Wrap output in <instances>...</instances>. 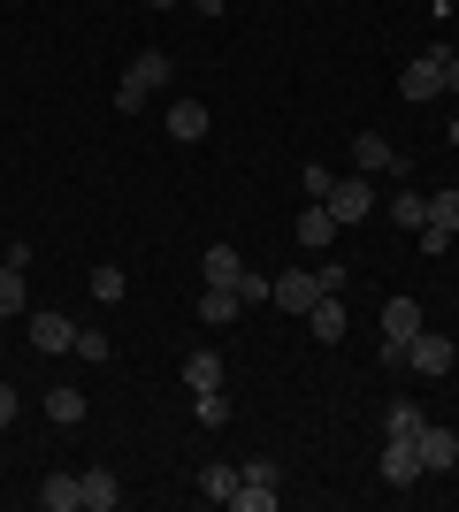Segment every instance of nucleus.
Wrapping results in <instances>:
<instances>
[{
  "mask_svg": "<svg viewBox=\"0 0 459 512\" xmlns=\"http://www.w3.org/2000/svg\"><path fill=\"white\" fill-rule=\"evenodd\" d=\"M444 92H459V54H452V62H444Z\"/></svg>",
  "mask_w": 459,
  "mask_h": 512,
  "instance_id": "obj_34",
  "label": "nucleus"
},
{
  "mask_svg": "<svg viewBox=\"0 0 459 512\" xmlns=\"http://www.w3.org/2000/svg\"><path fill=\"white\" fill-rule=\"evenodd\" d=\"M322 207L337 214V230H352V222H368V214H375V184H360V176H352V184H329Z\"/></svg>",
  "mask_w": 459,
  "mask_h": 512,
  "instance_id": "obj_5",
  "label": "nucleus"
},
{
  "mask_svg": "<svg viewBox=\"0 0 459 512\" xmlns=\"http://www.w3.org/2000/svg\"><path fill=\"white\" fill-rule=\"evenodd\" d=\"M16 413H23V398H16V383H0V428L16 421Z\"/></svg>",
  "mask_w": 459,
  "mask_h": 512,
  "instance_id": "obj_33",
  "label": "nucleus"
},
{
  "mask_svg": "<svg viewBox=\"0 0 459 512\" xmlns=\"http://www.w3.org/2000/svg\"><path fill=\"white\" fill-rule=\"evenodd\" d=\"M146 8H169V0H146Z\"/></svg>",
  "mask_w": 459,
  "mask_h": 512,
  "instance_id": "obj_37",
  "label": "nucleus"
},
{
  "mask_svg": "<svg viewBox=\"0 0 459 512\" xmlns=\"http://www.w3.org/2000/svg\"><path fill=\"white\" fill-rule=\"evenodd\" d=\"M192 421L199 428H222V421H230V390H192Z\"/></svg>",
  "mask_w": 459,
  "mask_h": 512,
  "instance_id": "obj_22",
  "label": "nucleus"
},
{
  "mask_svg": "<svg viewBox=\"0 0 459 512\" xmlns=\"http://www.w3.org/2000/svg\"><path fill=\"white\" fill-rule=\"evenodd\" d=\"M306 337L314 344H345V306H337V291H322V299L306 306Z\"/></svg>",
  "mask_w": 459,
  "mask_h": 512,
  "instance_id": "obj_12",
  "label": "nucleus"
},
{
  "mask_svg": "<svg viewBox=\"0 0 459 512\" xmlns=\"http://www.w3.org/2000/svg\"><path fill=\"white\" fill-rule=\"evenodd\" d=\"M429 222L459 237V192H452V184H444V192H429Z\"/></svg>",
  "mask_w": 459,
  "mask_h": 512,
  "instance_id": "obj_27",
  "label": "nucleus"
},
{
  "mask_svg": "<svg viewBox=\"0 0 459 512\" xmlns=\"http://www.w3.org/2000/svg\"><path fill=\"white\" fill-rule=\"evenodd\" d=\"M31 344H39V352H69V344H77V321L54 314V306H31Z\"/></svg>",
  "mask_w": 459,
  "mask_h": 512,
  "instance_id": "obj_9",
  "label": "nucleus"
},
{
  "mask_svg": "<svg viewBox=\"0 0 459 512\" xmlns=\"http://www.w3.org/2000/svg\"><path fill=\"white\" fill-rule=\"evenodd\" d=\"M414 451H421V474H444V467H459V436H452V428H437V421H421Z\"/></svg>",
  "mask_w": 459,
  "mask_h": 512,
  "instance_id": "obj_8",
  "label": "nucleus"
},
{
  "mask_svg": "<svg viewBox=\"0 0 459 512\" xmlns=\"http://www.w3.org/2000/svg\"><path fill=\"white\" fill-rule=\"evenodd\" d=\"M69 352H77V360H92V367H100V360H108V337H100V329H77V344H69Z\"/></svg>",
  "mask_w": 459,
  "mask_h": 512,
  "instance_id": "obj_29",
  "label": "nucleus"
},
{
  "mask_svg": "<svg viewBox=\"0 0 459 512\" xmlns=\"http://www.w3.org/2000/svg\"><path fill=\"white\" fill-rule=\"evenodd\" d=\"M314 283H322V291H337V299H345V260H322V268H314Z\"/></svg>",
  "mask_w": 459,
  "mask_h": 512,
  "instance_id": "obj_32",
  "label": "nucleus"
},
{
  "mask_svg": "<svg viewBox=\"0 0 459 512\" xmlns=\"http://www.w3.org/2000/svg\"><path fill=\"white\" fill-rule=\"evenodd\" d=\"M352 161H360L368 176H414V161H406L383 130H360V138H352Z\"/></svg>",
  "mask_w": 459,
  "mask_h": 512,
  "instance_id": "obj_4",
  "label": "nucleus"
},
{
  "mask_svg": "<svg viewBox=\"0 0 459 512\" xmlns=\"http://www.w3.org/2000/svg\"><path fill=\"white\" fill-rule=\"evenodd\" d=\"M268 299H276V276L245 268V276H238V306H268Z\"/></svg>",
  "mask_w": 459,
  "mask_h": 512,
  "instance_id": "obj_25",
  "label": "nucleus"
},
{
  "mask_svg": "<svg viewBox=\"0 0 459 512\" xmlns=\"http://www.w3.org/2000/svg\"><path fill=\"white\" fill-rule=\"evenodd\" d=\"M222 375H230V367H222V352H207V344L184 360V383H192V390H222Z\"/></svg>",
  "mask_w": 459,
  "mask_h": 512,
  "instance_id": "obj_19",
  "label": "nucleus"
},
{
  "mask_svg": "<svg viewBox=\"0 0 459 512\" xmlns=\"http://www.w3.org/2000/svg\"><path fill=\"white\" fill-rule=\"evenodd\" d=\"M444 138H452V146H459V123H452V130H444Z\"/></svg>",
  "mask_w": 459,
  "mask_h": 512,
  "instance_id": "obj_36",
  "label": "nucleus"
},
{
  "mask_svg": "<svg viewBox=\"0 0 459 512\" xmlns=\"http://www.w3.org/2000/svg\"><path fill=\"white\" fill-rule=\"evenodd\" d=\"M199 276H207V283H230V291H238V276H245V260L230 253V245H207V260H199Z\"/></svg>",
  "mask_w": 459,
  "mask_h": 512,
  "instance_id": "obj_20",
  "label": "nucleus"
},
{
  "mask_svg": "<svg viewBox=\"0 0 459 512\" xmlns=\"http://www.w3.org/2000/svg\"><path fill=\"white\" fill-rule=\"evenodd\" d=\"M276 482H284L276 459H245V467H238V497H230V505H238V512H276Z\"/></svg>",
  "mask_w": 459,
  "mask_h": 512,
  "instance_id": "obj_3",
  "label": "nucleus"
},
{
  "mask_svg": "<svg viewBox=\"0 0 459 512\" xmlns=\"http://www.w3.org/2000/svg\"><path fill=\"white\" fill-rule=\"evenodd\" d=\"M383 337H391V344H414L421 337V299H383Z\"/></svg>",
  "mask_w": 459,
  "mask_h": 512,
  "instance_id": "obj_13",
  "label": "nucleus"
},
{
  "mask_svg": "<svg viewBox=\"0 0 459 512\" xmlns=\"http://www.w3.org/2000/svg\"><path fill=\"white\" fill-rule=\"evenodd\" d=\"M169 138L199 146V138H207V107H199V100H169Z\"/></svg>",
  "mask_w": 459,
  "mask_h": 512,
  "instance_id": "obj_16",
  "label": "nucleus"
},
{
  "mask_svg": "<svg viewBox=\"0 0 459 512\" xmlns=\"http://www.w3.org/2000/svg\"><path fill=\"white\" fill-rule=\"evenodd\" d=\"M0 314H31V291H23L16 260H0Z\"/></svg>",
  "mask_w": 459,
  "mask_h": 512,
  "instance_id": "obj_21",
  "label": "nucleus"
},
{
  "mask_svg": "<svg viewBox=\"0 0 459 512\" xmlns=\"http://www.w3.org/2000/svg\"><path fill=\"white\" fill-rule=\"evenodd\" d=\"M444 62H452V46H429V54H414V62L398 69V92H406V100H437L444 92Z\"/></svg>",
  "mask_w": 459,
  "mask_h": 512,
  "instance_id": "obj_2",
  "label": "nucleus"
},
{
  "mask_svg": "<svg viewBox=\"0 0 459 512\" xmlns=\"http://www.w3.org/2000/svg\"><path fill=\"white\" fill-rule=\"evenodd\" d=\"M92 299H100V306L123 299V268H92Z\"/></svg>",
  "mask_w": 459,
  "mask_h": 512,
  "instance_id": "obj_28",
  "label": "nucleus"
},
{
  "mask_svg": "<svg viewBox=\"0 0 459 512\" xmlns=\"http://www.w3.org/2000/svg\"><path fill=\"white\" fill-rule=\"evenodd\" d=\"M192 8H199V16H222V8H230V0H192Z\"/></svg>",
  "mask_w": 459,
  "mask_h": 512,
  "instance_id": "obj_35",
  "label": "nucleus"
},
{
  "mask_svg": "<svg viewBox=\"0 0 459 512\" xmlns=\"http://www.w3.org/2000/svg\"><path fill=\"white\" fill-rule=\"evenodd\" d=\"M115 505H123V482H115L108 467L77 474V512H115Z\"/></svg>",
  "mask_w": 459,
  "mask_h": 512,
  "instance_id": "obj_11",
  "label": "nucleus"
},
{
  "mask_svg": "<svg viewBox=\"0 0 459 512\" xmlns=\"http://www.w3.org/2000/svg\"><path fill=\"white\" fill-rule=\"evenodd\" d=\"M414 245H421L429 260H437V253H452V230H437V222H421V230H414Z\"/></svg>",
  "mask_w": 459,
  "mask_h": 512,
  "instance_id": "obj_30",
  "label": "nucleus"
},
{
  "mask_svg": "<svg viewBox=\"0 0 459 512\" xmlns=\"http://www.w3.org/2000/svg\"><path fill=\"white\" fill-rule=\"evenodd\" d=\"M245 306H238V291H230V283H207V291H199V321H207V329H222V321H238Z\"/></svg>",
  "mask_w": 459,
  "mask_h": 512,
  "instance_id": "obj_15",
  "label": "nucleus"
},
{
  "mask_svg": "<svg viewBox=\"0 0 459 512\" xmlns=\"http://www.w3.org/2000/svg\"><path fill=\"white\" fill-rule=\"evenodd\" d=\"M291 237H299V245H329V237H337V214H329L322 199H306V214H299V230H291Z\"/></svg>",
  "mask_w": 459,
  "mask_h": 512,
  "instance_id": "obj_18",
  "label": "nucleus"
},
{
  "mask_svg": "<svg viewBox=\"0 0 459 512\" xmlns=\"http://www.w3.org/2000/svg\"><path fill=\"white\" fill-rule=\"evenodd\" d=\"M199 497L230 505V497H238V467H199Z\"/></svg>",
  "mask_w": 459,
  "mask_h": 512,
  "instance_id": "obj_24",
  "label": "nucleus"
},
{
  "mask_svg": "<svg viewBox=\"0 0 459 512\" xmlns=\"http://www.w3.org/2000/svg\"><path fill=\"white\" fill-rule=\"evenodd\" d=\"M391 222L398 230H421V222H429V192H421V184H398L391 192Z\"/></svg>",
  "mask_w": 459,
  "mask_h": 512,
  "instance_id": "obj_17",
  "label": "nucleus"
},
{
  "mask_svg": "<svg viewBox=\"0 0 459 512\" xmlns=\"http://www.w3.org/2000/svg\"><path fill=\"white\" fill-rule=\"evenodd\" d=\"M452 337H437V329H421L414 344H406V367H414V375H452Z\"/></svg>",
  "mask_w": 459,
  "mask_h": 512,
  "instance_id": "obj_7",
  "label": "nucleus"
},
{
  "mask_svg": "<svg viewBox=\"0 0 459 512\" xmlns=\"http://www.w3.org/2000/svg\"><path fill=\"white\" fill-rule=\"evenodd\" d=\"M169 77V54L161 46H146V54H131V69H123V85H115V115H138V107L153 100V85Z\"/></svg>",
  "mask_w": 459,
  "mask_h": 512,
  "instance_id": "obj_1",
  "label": "nucleus"
},
{
  "mask_svg": "<svg viewBox=\"0 0 459 512\" xmlns=\"http://www.w3.org/2000/svg\"><path fill=\"white\" fill-rule=\"evenodd\" d=\"M383 482H391V490H414V482H421L414 436H383Z\"/></svg>",
  "mask_w": 459,
  "mask_h": 512,
  "instance_id": "obj_6",
  "label": "nucleus"
},
{
  "mask_svg": "<svg viewBox=\"0 0 459 512\" xmlns=\"http://www.w3.org/2000/svg\"><path fill=\"white\" fill-rule=\"evenodd\" d=\"M314 299H322L314 268H284V276H276V299H268V306H284V314H306Z\"/></svg>",
  "mask_w": 459,
  "mask_h": 512,
  "instance_id": "obj_10",
  "label": "nucleus"
},
{
  "mask_svg": "<svg viewBox=\"0 0 459 512\" xmlns=\"http://www.w3.org/2000/svg\"><path fill=\"white\" fill-rule=\"evenodd\" d=\"M421 421H429V413H421V406H406V398H398V406L383 413V436H421Z\"/></svg>",
  "mask_w": 459,
  "mask_h": 512,
  "instance_id": "obj_26",
  "label": "nucleus"
},
{
  "mask_svg": "<svg viewBox=\"0 0 459 512\" xmlns=\"http://www.w3.org/2000/svg\"><path fill=\"white\" fill-rule=\"evenodd\" d=\"M329 184H337L329 169H299V192H306V199H329Z\"/></svg>",
  "mask_w": 459,
  "mask_h": 512,
  "instance_id": "obj_31",
  "label": "nucleus"
},
{
  "mask_svg": "<svg viewBox=\"0 0 459 512\" xmlns=\"http://www.w3.org/2000/svg\"><path fill=\"white\" fill-rule=\"evenodd\" d=\"M39 505L46 512H77V474H46V482H39Z\"/></svg>",
  "mask_w": 459,
  "mask_h": 512,
  "instance_id": "obj_23",
  "label": "nucleus"
},
{
  "mask_svg": "<svg viewBox=\"0 0 459 512\" xmlns=\"http://www.w3.org/2000/svg\"><path fill=\"white\" fill-rule=\"evenodd\" d=\"M46 421H54V428H77V421H85V390H77V383H54V390H46Z\"/></svg>",
  "mask_w": 459,
  "mask_h": 512,
  "instance_id": "obj_14",
  "label": "nucleus"
}]
</instances>
